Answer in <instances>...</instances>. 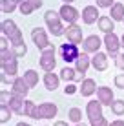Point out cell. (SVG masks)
<instances>
[{
    "label": "cell",
    "instance_id": "1",
    "mask_svg": "<svg viewBox=\"0 0 124 126\" xmlns=\"http://www.w3.org/2000/svg\"><path fill=\"white\" fill-rule=\"evenodd\" d=\"M44 22H46L49 33L53 35V37H62V35H66V28H64V22H62L60 13L58 11L48 9L44 13Z\"/></svg>",
    "mask_w": 124,
    "mask_h": 126
},
{
    "label": "cell",
    "instance_id": "2",
    "mask_svg": "<svg viewBox=\"0 0 124 126\" xmlns=\"http://www.w3.org/2000/svg\"><path fill=\"white\" fill-rule=\"evenodd\" d=\"M0 29H2V35L4 37L9 38L11 46L13 44H18V42H24V35L22 31L18 29V26H16L15 20H2V24H0Z\"/></svg>",
    "mask_w": 124,
    "mask_h": 126
},
{
    "label": "cell",
    "instance_id": "3",
    "mask_svg": "<svg viewBox=\"0 0 124 126\" xmlns=\"http://www.w3.org/2000/svg\"><path fill=\"white\" fill-rule=\"evenodd\" d=\"M55 46H51L48 47V49H44L40 53V59H38V66H40L42 71H46V73H49V71H53L55 66H57V59H55Z\"/></svg>",
    "mask_w": 124,
    "mask_h": 126
},
{
    "label": "cell",
    "instance_id": "4",
    "mask_svg": "<svg viewBox=\"0 0 124 126\" xmlns=\"http://www.w3.org/2000/svg\"><path fill=\"white\" fill-rule=\"evenodd\" d=\"M31 40H33V44L37 46V49H40V51H44V49H48V47L53 46L49 42L48 31H46L44 28H38V26L31 29Z\"/></svg>",
    "mask_w": 124,
    "mask_h": 126
},
{
    "label": "cell",
    "instance_id": "5",
    "mask_svg": "<svg viewBox=\"0 0 124 126\" xmlns=\"http://www.w3.org/2000/svg\"><path fill=\"white\" fill-rule=\"evenodd\" d=\"M102 42H104V46H106V53H108L111 59H115L119 53H121L122 44H121V37H119L117 33H108V35H104Z\"/></svg>",
    "mask_w": 124,
    "mask_h": 126
},
{
    "label": "cell",
    "instance_id": "6",
    "mask_svg": "<svg viewBox=\"0 0 124 126\" xmlns=\"http://www.w3.org/2000/svg\"><path fill=\"white\" fill-rule=\"evenodd\" d=\"M58 55H60V59L64 60V62L71 64V62H75V60L79 59L80 49H79V46H77V44L66 42V44H60V47H58Z\"/></svg>",
    "mask_w": 124,
    "mask_h": 126
},
{
    "label": "cell",
    "instance_id": "7",
    "mask_svg": "<svg viewBox=\"0 0 124 126\" xmlns=\"http://www.w3.org/2000/svg\"><path fill=\"white\" fill-rule=\"evenodd\" d=\"M58 13H60V18L64 24L71 26V24H77V20L80 18V11L77 9V7H73L71 4H62L60 9H58Z\"/></svg>",
    "mask_w": 124,
    "mask_h": 126
},
{
    "label": "cell",
    "instance_id": "8",
    "mask_svg": "<svg viewBox=\"0 0 124 126\" xmlns=\"http://www.w3.org/2000/svg\"><path fill=\"white\" fill-rule=\"evenodd\" d=\"M104 44L102 42V38L99 37V35H88L86 38H84V42H82V51L84 53H99V49H100V46Z\"/></svg>",
    "mask_w": 124,
    "mask_h": 126
},
{
    "label": "cell",
    "instance_id": "9",
    "mask_svg": "<svg viewBox=\"0 0 124 126\" xmlns=\"http://www.w3.org/2000/svg\"><path fill=\"white\" fill-rule=\"evenodd\" d=\"M64 37L68 38V42H71V44H82L84 42V35H82V28H80L79 24H71V26H68L66 28V35Z\"/></svg>",
    "mask_w": 124,
    "mask_h": 126
},
{
    "label": "cell",
    "instance_id": "10",
    "mask_svg": "<svg viewBox=\"0 0 124 126\" xmlns=\"http://www.w3.org/2000/svg\"><path fill=\"white\" fill-rule=\"evenodd\" d=\"M80 16H82V22L86 26H91L95 22H99V18H100L99 7H97V6H86L82 9V13H80Z\"/></svg>",
    "mask_w": 124,
    "mask_h": 126
},
{
    "label": "cell",
    "instance_id": "11",
    "mask_svg": "<svg viewBox=\"0 0 124 126\" xmlns=\"http://www.w3.org/2000/svg\"><path fill=\"white\" fill-rule=\"evenodd\" d=\"M97 99L102 106H111L115 102V95H113V90L108 88V86H99L97 90Z\"/></svg>",
    "mask_w": 124,
    "mask_h": 126
},
{
    "label": "cell",
    "instance_id": "12",
    "mask_svg": "<svg viewBox=\"0 0 124 126\" xmlns=\"http://www.w3.org/2000/svg\"><path fill=\"white\" fill-rule=\"evenodd\" d=\"M29 86L26 84V80H24V77H16L15 80H13V84H11V93L13 95H16V97H28V93H29Z\"/></svg>",
    "mask_w": 124,
    "mask_h": 126
},
{
    "label": "cell",
    "instance_id": "13",
    "mask_svg": "<svg viewBox=\"0 0 124 126\" xmlns=\"http://www.w3.org/2000/svg\"><path fill=\"white\" fill-rule=\"evenodd\" d=\"M57 104L55 102H40L38 104V117L40 119H53V117H57Z\"/></svg>",
    "mask_w": 124,
    "mask_h": 126
},
{
    "label": "cell",
    "instance_id": "14",
    "mask_svg": "<svg viewBox=\"0 0 124 126\" xmlns=\"http://www.w3.org/2000/svg\"><path fill=\"white\" fill-rule=\"evenodd\" d=\"M86 115H88L89 121L102 117V104L99 102V99H91V101H88V104H86Z\"/></svg>",
    "mask_w": 124,
    "mask_h": 126
},
{
    "label": "cell",
    "instance_id": "15",
    "mask_svg": "<svg viewBox=\"0 0 124 126\" xmlns=\"http://www.w3.org/2000/svg\"><path fill=\"white\" fill-rule=\"evenodd\" d=\"M108 53H102V51H99V53H95L91 57V66L97 69V71H106L108 69Z\"/></svg>",
    "mask_w": 124,
    "mask_h": 126
},
{
    "label": "cell",
    "instance_id": "16",
    "mask_svg": "<svg viewBox=\"0 0 124 126\" xmlns=\"http://www.w3.org/2000/svg\"><path fill=\"white\" fill-rule=\"evenodd\" d=\"M97 90L99 88H97V82L93 79H84L79 86V93L82 95V97H91L93 93H97Z\"/></svg>",
    "mask_w": 124,
    "mask_h": 126
},
{
    "label": "cell",
    "instance_id": "17",
    "mask_svg": "<svg viewBox=\"0 0 124 126\" xmlns=\"http://www.w3.org/2000/svg\"><path fill=\"white\" fill-rule=\"evenodd\" d=\"M97 26H99V29L104 35H108V33H115L113 29H115V20L111 18V16H108V15H100V18H99V22H97Z\"/></svg>",
    "mask_w": 124,
    "mask_h": 126
},
{
    "label": "cell",
    "instance_id": "18",
    "mask_svg": "<svg viewBox=\"0 0 124 126\" xmlns=\"http://www.w3.org/2000/svg\"><path fill=\"white\" fill-rule=\"evenodd\" d=\"M89 66H91V57L82 51V53L79 55V59L75 60V69L79 73H86L88 69H89Z\"/></svg>",
    "mask_w": 124,
    "mask_h": 126
},
{
    "label": "cell",
    "instance_id": "19",
    "mask_svg": "<svg viewBox=\"0 0 124 126\" xmlns=\"http://www.w3.org/2000/svg\"><path fill=\"white\" fill-rule=\"evenodd\" d=\"M60 80H62L60 75H57V73H53V71H49V73L44 75V86L49 92H55V90L58 88V84H60Z\"/></svg>",
    "mask_w": 124,
    "mask_h": 126
},
{
    "label": "cell",
    "instance_id": "20",
    "mask_svg": "<svg viewBox=\"0 0 124 126\" xmlns=\"http://www.w3.org/2000/svg\"><path fill=\"white\" fill-rule=\"evenodd\" d=\"M9 108L13 110V113H16V115H24L26 99H24V97H16V95H13V99H11V102H9Z\"/></svg>",
    "mask_w": 124,
    "mask_h": 126
},
{
    "label": "cell",
    "instance_id": "21",
    "mask_svg": "<svg viewBox=\"0 0 124 126\" xmlns=\"http://www.w3.org/2000/svg\"><path fill=\"white\" fill-rule=\"evenodd\" d=\"M2 73H6V75L16 79V73H18V60L13 59V60H9V62H4L2 64Z\"/></svg>",
    "mask_w": 124,
    "mask_h": 126
},
{
    "label": "cell",
    "instance_id": "22",
    "mask_svg": "<svg viewBox=\"0 0 124 126\" xmlns=\"http://www.w3.org/2000/svg\"><path fill=\"white\" fill-rule=\"evenodd\" d=\"M24 115H26V117H31V119H40V117H38V106H37L33 101H29V99H26Z\"/></svg>",
    "mask_w": 124,
    "mask_h": 126
},
{
    "label": "cell",
    "instance_id": "23",
    "mask_svg": "<svg viewBox=\"0 0 124 126\" xmlns=\"http://www.w3.org/2000/svg\"><path fill=\"white\" fill-rule=\"evenodd\" d=\"M110 15H111V18L115 20V22H119V20H124V4L115 2L113 7L110 9Z\"/></svg>",
    "mask_w": 124,
    "mask_h": 126
},
{
    "label": "cell",
    "instance_id": "24",
    "mask_svg": "<svg viewBox=\"0 0 124 126\" xmlns=\"http://www.w3.org/2000/svg\"><path fill=\"white\" fill-rule=\"evenodd\" d=\"M75 77H77V69H75V68L64 66V68L60 69V79L66 80V84H68V82H75Z\"/></svg>",
    "mask_w": 124,
    "mask_h": 126
},
{
    "label": "cell",
    "instance_id": "25",
    "mask_svg": "<svg viewBox=\"0 0 124 126\" xmlns=\"http://www.w3.org/2000/svg\"><path fill=\"white\" fill-rule=\"evenodd\" d=\"M0 9L4 15H11L15 9H18V2L16 0H0Z\"/></svg>",
    "mask_w": 124,
    "mask_h": 126
},
{
    "label": "cell",
    "instance_id": "26",
    "mask_svg": "<svg viewBox=\"0 0 124 126\" xmlns=\"http://www.w3.org/2000/svg\"><path fill=\"white\" fill-rule=\"evenodd\" d=\"M24 80L26 84L29 86V88H35V86L38 84V71H35V69H28V71H24Z\"/></svg>",
    "mask_w": 124,
    "mask_h": 126
},
{
    "label": "cell",
    "instance_id": "27",
    "mask_svg": "<svg viewBox=\"0 0 124 126\" xmlns=\"http://www.w3.org/2000/svg\"><path fill=\"white\" fill-rule=\"evenodd\" d=\"M68 119H69V123H73V124H80L82 123V110L73 106L69 111H68Z\"/></svg>",
    "mask_w": 124,
    "mask_h": 126
},
{
    "label": "cell",
    "instance_id": "28",
    "mask_svg": "<svg viewBox=\"0 0 124 126\" xmlns=\"http://www.w3.org/2000/svg\"><path fill=\"white\" fill-rule=\"evenodd\" d=\"M11 51H13V55H15L16 59H20V57H24V55L28 53V46H26V42H18V44L11 46Z\"/></svg>",
    "mask_w": 124,
    "mask_h": 126
},
{
    "label": "cell",
    "instance_id": "29",
    "mask_svg": "<svg viewBox=\"0 0 124 126\" xmlns=\"http://www.w3.org/2000/svg\"><path fill=\"white\" fill-rule=\"evenodd\" d=\"M110 108H111L113 115H117V117L124 115V99H115V102H113Z\"/></svg>",
    "mask_w": 124,
    "mask_h": 126
},
{
    "label": "cell",
    "instance_id": "30",
    "mask_svg": "<svg viewBox=\"0 0 124 126\" xmlns=\"http://www.w3.org/2000/svg\"><path fill=\"white\" fill-rule=\"evenodd\" d=\"M18 11H20V15H24V16H29L33 11H37V9L31 6V2H29V0H24V2L18 6Z\"/></svg>",
    "mask_w": 124,
    "mask_h": 126
},
{
    "label": "cell",
    "instance_id": "31",
    "mask_svg": "<svg viewBox=\"0 0 124 126\" xmlns=\"http://www.w3.org/2000/svg\"><path fill=\"white\" fill-rule=\"evenodd\" d=\"M11 115H13V110L9 106H0V123L2 124H6L11 119Z\"/></svg>",
    "mask_w": 124,
    "mask_h": 126
},
{
    "label": "cell",
    "instance_id": "32",
    "mask_svg": "<svg viewBox=\"0 0 124 126\" xmlns=\"http://www.w3.org/2000/svg\"><path fill=\"white\" fill-rule=\"evenodd\" d=\"M11 99H13V93L7 92V90H2L0 92V106H9Z\"/></svg>",
    "mask_w": 124,
    "mask_h": 126
},
{
    "label": "cell",
    "instance_id": "33",
    "mask_svg": "<svg viewBox=\"0 0 124 126\" xmlns=\"http://www.w3.org/2000/svg\"><path fill=\"white\" fill-rule=\"evenodd\" d=\"M13 59H16V57L13 55L11 49H0V64L9 62V60H13Z\"/></svg>",
    "mask_w": 124,
    "mask_h": 126
},
{
    "label": "cell",
    "instance_id": "34",
    "mask_svg": "<svg viewBox=\"0 0 124 126\" xmlns=\"http://www.w3.org/2000/svg\"><path fill=\"white\" fill-rule=\"evenodd\" d=\"M77 92H79V86H77L75 82H68L66 88H64V93H66V95H73Z\"/></svg>",
    "mask_w": 124,
    "mask_h": 126
},
{
    "label": "cell",
    "instance_id": "35",
    "mask_svg": "<svg viewBox=\"0 0 124 126\" xmlns=\"http://www.w3.org/2000/svg\"><path fill=\"white\" fill-rule=\"evenodd\" d=\"M115 4V0H97V7H104V9H111Z\"/></svg>",
    "mask_w": 124,
    "mask_h": 126
},
{
    "label": "cell",
    "instance_id": "36",
    "mask_svg": "<svg viewBox=\"0 0 124 126\" xmlns=\"http://www.w3.org/2000/svg\"><path fill=\"white\" fill-rule=\"evenodd\" d=\"M89 126H110V123L106 121V117L102 115V117H99V119H93V121H89Z\"/></svg>",
    "mask_w": 124,
    "mask_h": 126
},
{
    "label": "cell",
    "instance_id": "37",
    "mask_svg": "<svg viewBox=\"0 0 124 126\" xmlns=\"http://www.w3.org/2000/svg\"><path fill=\"white\" fill-rule=\"evenodd\" d=\"M115 66L121 69V71H124V53H119L115 57Z\"/></svg>",
    "mask_w": 124,
    "mask_h": 126
},
{
    "label": "cell",
    "instance_id": "38",
    "mask_svg": "<svg viewBox=\"0 0 124 126\" xmlns=\"http://www.w3.org/2000/svg\"><path fill=\"white\" fill-rule=\"evenodd\" d=\"M115 86L124 90V73H117V75H115Z\"/></svg>",
    "mask_w": 124,
    "mask_h": 126
},
{
    "label": "cell",
    "instance_id": "39",
    "mask_svg": "<svg viewBox=\"0 0 124 126\" xmlns=\"http://www.w3.org/2000/svg\"><path fill=\"white\" fill-rule=\"evenodd\" d=\"M9 44H11V42H9V38L2 35V37H0V49H11Z\"/></svg>",
    "mask_w": 124,
    "mask_h": 126
},
{
    "label": "cell",
    "instance_id": "40",
    "mask_svg": "<svg viewBox=\"0 0 124 126\" xmlns=\"http://www.w3.org/2000/svg\"><path fill=\"white\" fill-rule=\"evenodd\" d=\"M0 77H2V84H9V82L13 84V80H15V79H13V77L6 75V73H2V75H0Z\"/></svg>",
    "mask_w": 124,
    "mask_h": 126
},
{
    "label": "cell",
    "instance_id": "41",
    "mask_svg": "<svg viewBox=\"0 0 124 126\" xmlns=\"http://www.w3.org/2000/svg\"><path fill=\"white\" fill-rule=\"evenodd\" d=\"M29 2H31V6L35 7V9H40L42 7V0H29Z\"/></svg>",
    "mask_w": 124,
    "mask_h": 126
},
{
    "label": "cell",
    "instance_id": "42",
    "mask_svg": "<svg viewBox=\"0 0 124 126\" xmlns=\"http://www.w3.org/2000/svg\"><path fill=\"white\" fill-rule=\"evenodd\" d=\"M84 79H86V73H79V71H77V77H75V82H82Z\"/></svg>",
    "mask_w": 124,
    "mask_h": 126
},
{
    "label": "cell",
    "instance_id": "43",
    "mask_svg": "<svg viewBox=\"0 0 124 126\" xmlns=\"http://www.w3.org/2000/svg\"><path fill=\"white\" fill-rule=\"evenodd\" d=\"M110 126H124V121L122 119H115V121L110 123Z\"/></svg>",
    "mask_w": 124,
    "mask_h": 126
},
{
    "label": "cell",
    "instance_id": "44",
    "mask_svg": "<svg viewBox=\"0 0 124 126\" xmlns=\"http://www.w3.org/2000/svg\"><path fill=\"white\" fill-rule=\"evenodd\" d=\"M53 126H69L68 123H64V121H57V123H55Z\"/></svg>",
    "mask_w": 124,
    "mask_h": 126
},
{
    "label": "cell",
    "instance_id": "45",
    "mask_svg": "<svg viewBox=\"0 0 124 126\" xmlns=\"http://www.w3.org/2000/svg\"><path fill=\"white\" fill-rule=\"evenodd\" d=\"M15 126H31V124H29V123H24V121H22V123H16Z\"/></svg>",
    "mask_w": 124,
    "mask_h": 126
},
{
    "label": "cell",
    "instance_id": "46",
    "mask_svg": "<svg viewBox=\"0 0 124 126\" xmlns=\"http://www.w3.org/2000/svg\"><path fill=\"white\" fill-rule=\"evenodd\" d=\"M62 2H64V4H73L75 0H62Z\"/></svg>",
    "mask_w": 124,
    "mask_h": 126
},
{
    "label": "cell",
    "instance_id": "47",
    "mask_svg": "<svg viewBox=\"0 0 124 126\" xmlns=\"http://www.w3.org/2000/svg\"><path fill=\"white\" fill-rule=\"evenodd\" d=\"M75 126H89V124H86V123H80V124H75Z\"/></svg>",
    "mask_w": 124,
    "mask_h": 126
},
{
    "label": "cell",
    "instance_id": "48",
    "mask_svg": "<svg viewBox=\"0 0 124 126\" xmlns=\"http://www.w3.org/2000/svg\"><path fill=\"white\" fill-rule=\"evenodd\" d=\"M121 44H122V47H124V35L121 37Z\"/></svg>",
    "mask_w": 124,
    "mask_h": 126
},
{
    "label": "cell",
    "instance_id": "49",
    "mask_svg": "<svg viewBox=\"0 0 124 126\" xmlns=\"http://www.w3.org/2000/svg\"><path fill=\"white\" fill-rule=\"evenodd\" d=\"M16 2H18V6H20V4H22V2H24V0H16Z\"/></svg>",
    "mask_w": 124,
    "mask_h": 126
},
{
    "label": "cell",
    "instance_id": "50",
    "mask_svg": "<svg viewBox=\"0 0 124 126\" xmlns=\"http://www.w3.org/2000/svg\"><path fill=\"white\" fill-rule=\"evenodd\" d=\"M122 22H124V20H122Z\"/></svg>",
    "mask_w": 124,
    "mask_h": 126
}]
</instances>
